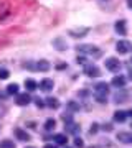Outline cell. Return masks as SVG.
<instances>
[{
	"label": "cell",
	"mask_w": 132,
	"mask_h": 148,
	"mask_svg": "<svg viewBox=\"0 0 132 148\" xmlns=\"http://www.w3.org/2000/svg\"><path fill=\"white\" fill-rule=\"evenodd\" d=\"M107 94H109V84L107 82H99L94 86V97L99 104L107 102Z\"/></svg>",
	"instance_id": "obj_1"
},
{
	"label": "cell",
	"mask_w": 132,
	"mask_h": 148,
	"mask_svg": "<svg viewBox=\"0 0 132 148\" xmlns=\"http://www.w3.org/2000/svg\"><path fill=\"white\" fill-rule=\"evenodd\" d=\"M78 53L88 54V56H93V58H101L102 51L94 45H81V46H78Z\"/></svg>",
	"instance_id": "obj_2"
},
{
	"label": "cell",
	"mask_w": 132,
	"mask_h": 148,
	"mask_svg": "<svg viewBox=\"0 0 132 148\" xmlns=\"http://www.w3.org/2000/svg\"><path fill=\"white\" fill-rule=\"evenodd\" d=\"M116 51L119 54H127L132 51V43L127 41V40H121V41H117L116 45Z\"/></svg>",
	"instance_id": "obj_3"
},
{
	"label": "cell",
	"mask_w": 132,
	"mask_h": 148,
	"mask_svg": "<svg viewBox=\"0 0 132 148\" xmlns=\"http://www.w3.org/2000/svg\"><path fill=\"white\" fill-rule=\"evenodd\" d=\"M106 64V69H109L111 73H119V69H121V61L117 58H107L104 61Z\"/></svg>",
	"instance_id": "obj_4"
},
{
	"label": "cell",
	"mask_w": 132,
	"mask_h": 148,
	"mask_svg": "<svg viewBox=\"0 0 132 148\" xmlns=\"http://www.w3.org/2000/svg\"><path fill=\"white\" fill-rule=\"evenodd\" d=\"M84 74L89 77H97V76H101V71L96 64H84Z\"/></svg>",
	"instance_id": "obj_5"
},
{
	"label": "cell",
	"mask_w": 132,
	"mask_h": 148,
	"mask_svg": "<svg viewBox=\"0 0 132 148\" xmlns=\"http://www.w3.org/2000/svg\"><path fill=\"white\" fill-rule=\"evenodd\" d=\"M88 32H89V28L81 27V28H73V30H69L68 35L69 36H73V38H81V36H84Z\"/></svg>",
	"instance_id": "obj_6"
},
{
	"label": "cell",
	"mask_w": 132,
	"mask_h": 148,
	"mask_svg": "<svg viewBox=\"0 0 132 148\" xmlns=\"http://www.w3.org/2000/svg\"><path fill=\"white\" fill-rule=\"evenodd\" d=\"M17 106H28V104H30V102H32V97H30V95L26 94V92H23V94H17Z\"/></svg>",
	"instance_id": "obj_7"
},
{
	"label": "cell",
	"mask_w": 132,
	"mask_h": 148,
	"mask_svg": "<svg viewBox=\"0 0 132 148\" xmlns=\"http://www.w3.org/2000/svg\"><path fill=\"white\" fill-rule=\"evenodd\" d=\"M127 99H129V95H127V92L124 89L117 90L116 94H114V102H117V104H122V102H127Z\"/></svg>",
	"instance_id": "obj_8"
},
{
	"label": "cell",
	"mask_w": 132,
	"mask_h": 148,
	"mask_svg": "<svg viewBox=\"0 0 132 148\" xmlns=\"http://www.w3.org/2000/svg\"><path fill=\"white\" fill-rule=\"evenodd\" d=\"M13 133H15L17 140H20V142H28V140H30V135H28L25 130H21V128H18V127L13 130Z\"/></svg>",
	"instance_id": "obj_9"
},
{
	"label": "cell",
	"mask_w": 132,
	"mask_h": 148,
	"mask_svg": "<svg viewBox=\"0 0 132 148\" xmlns=\"http://www.w3.org/2000/svg\"><path fill=\"white\" fill-rule=\"evenodd\" d=\"M53 46L58 51H64V49H68V43L64 41L63 38H56V40H53Z\"/></svg>",
	"instance_id": "obj_10"
},
{
	"label": "cell",
	"mask_w": 132,
	"mask_h": 148,
	"mask_svg": "<svg viewBox=\"0 0 132 148\" xmlns=\"http://www.w3.org/2000/svg\"><path fill=\"white\" fill-rule=\"evenodd\" d=\"M114 28H116V32L119 33V35H126V33H127L126 20H117V21H116V25H114Z\"/></svg>",
	"instance_id": "obj_11"
},
{
	"label": "cell",
	"mask_w": 132,
	"mask_h": 148,
	"mask_svg": "<svg viewBox=\"0 0 132 148\" xmlns=\"http://www.w3.org/2000/svg\"><path fill=\"white\" fill-rule=\"evenodd\" d=\"M111 84L114 86V87H117V89H122V87L126 86V77H124V76H116V77H112Z\"/></svg>",
	"instance_id": "obj_12"
},
{
	"label": "cell",
	"mask_w": 132,
	"mask_h": 148,
	"mask_svg": "<svg viewBox=\"0 0 132 148\" xmlns=\"http://www.w3.org/2000/svg\"><path fill=\"white\" fill-rule=\"evenodd\" d=\"M53 86H55L53 79H43L41 82H40V89H41L43 92H50V90L53 89Z\"/></svg>",
	"instance_id": "obj_13"
},
{
	"label": "cell",
	"mask_w": 132,
	"mask_h": 148,
	"mask_svg": "<svg viewBox=\"0 0 132 148\" xmlns=\"http://www.w3.org/2000/svg\"><path fill=\"white\" fill-rule=\"evenodd\" d=\"M117 140L122 143H132V133L131 132H119L117 133Z\"/></svg>",
	"instance_id": "obj_14"
},
{
	"label": "cell",
	"mask_w": 132,
	"mask_h": 148,
	"mask_svg": "<svg viewBox=\"0 0 132 148\" xmlns=\"http://www.w3.org/2000/svg\"><path fill=\"white\" fill-rule=\"evenodd\" d=\"M45 106H48L50 109H58L59 102H58L56 97H46V99H45Z\"/></svg>",
	"instance_id": "obj_15"
},
{
	"label": "cell",
	"mask_w": 132,
	"mask_h": 148,
	"mask_svg": "<svg viewBox=\"0 0 132 148\" xmlns=\"http://www.w3.org/2000/svg\"><path fill=\"white\" fill-rule=\"evenodd\" d=\"M66 132L68 133H73V135H78L79 132H81V128L78 127V125H76V123H73V122H69V123H66Z\"/></svg>",
	"instance_id": "obj_16"
},
{
	"label": "cell",
	"mask_w": 132,
	"mask_h": 148,
	"mask_svg": "<svg viewBox=\"0 0 132 148\" xmlns=\"http://www.w3.org/2000/svg\"><path fill=\"white\" fill-rule=\"evenodd\" d=\"M50 63L48 61H45V59H41V61H38L37 63V71H43V73H46V71H50Z\"/></svg>",
	"instance_id": "obj_17"
},
{
	"label": "cell",
	"mask_w": 132,
	"mask_h": 148,
	"mask_svg": "<svg viewBox=\"0 0 132 148\" xmlns=\"http://www.w3.org/2000/svg\"><path fill=\"white\" fill-rule=\"evenodd\" d=\"M25 87H26L28 92H32V90H35L38 87V84H37V81L35 79H25Z\"/></svg>",
	"instance_id": "obj_18"
},
{
	"label": "cell",
	"mask_w": 132,
	"mask_h": 148,
	"mask_svg": "<svg viewBox=\"0 0 132 148\" xmlns=\"http://www.w3.org/2000/svg\"><path fill=\"white\" fill-rule=\"evenodd\" d=\"M53 140L58 143V145H66V142H68V138H66L64 133H56V135L53 137Z\"/></svg>",
	"instance_id": "obj_19"
},
{
	"label": "cell",
	"mask_w": 132,
	"mask_h": 148,
	"mask_svg": "<svg viewBox=\"0 0 132 148\" xmlns=\"http://www.w3.org/2000/svg\"><path fill=\"white\" fill-rule=\"evenodd\" d=\"M126 119H127V112H124V110L114 112V120L116 122H124Z\"/></svg>",
	"instance_id": "obj_20"
},
{
	"label": "cell",
	"mask_w": 132,
	"mask_h": 148,
	"mask_svg": "<svg viewBox=\"0 0 132 148\" xmlns=\"http://www.w3.org/2000/svg\"><path fill=\"white\" fill-rule=\"evenodd\" d=\"M55 127H56V120H55V119H48V120L45 122V130H46V132L55 130Z\"/></svg>",
	"instance_id": "obj_21"
},
{
	"label": "cell",
	"mask_w": 132,
	"mask_h": 148,
	"mask_svg": "<svg viewBox=\"0 0 132 148\" xmlns=\"http://www.w3.org/2000/svg\"><path fill=\"white\" fill-rule=\"evenodd\" d=\"M0 148H15V143L12 140H2L0 142Z\"/></svg>",
	"instance_id": "obj_22"
},
{
	"label": "cell",
	"mask_w": 132,
	"mask_h": 148,
	"mask_svg": "<svg viewBox=\"0 0 132 148\" xmlns=\"http://www.w3.org/2000/svg\"><path fill=\"white\" fill-rule=\"evenodd\" d=\"M7 92H8V94H18V84H15V82L10 84L7 87Z\"/></svg>",
	"instance_id": "obj_23"
},
{
	"label": "cell",
	"mask_w": 132,
	"mask_h": 148,
	"mask_svg": "<svg viewBox=\"0 0 132 148\" xmlns=\"http://www.w3.org/2000/svg\"><path fill=\"white\" fill-rule=\"evenodd\" d=\"M61 119H63L64 123H69V122H73V115H71V114H63V115H61Z\"/></svg>",
	"instance_id": "obj_24"
},
{
	"label": "cell",
	"mask_w": 132,
	"mask_h": 148,
	"mask_svg": "<svg viewBox=\"0 0 132 148\" xmlns=\"http://www.w3.org/2000/svg\"><path fill=\"white\" fill-rule=\"evenodd\" d=\"M74 147H76V148H83V147H84V142H83L79 137H76V138H74Z\"/></svg>",
	"instance_id": "obj_25"
},
{
	"label": "cell",
	"mask_w": 132,
	"mask_h": 148,
	"mask_svg": "<svg viewBox=\"0 0 132 148\" xmlns=\"http://www.w3.org/2000/svg\"><path fill=\"white\" fill-rule=\"evenodd\" d=\"M8 76H10V73L7 69H0V79H8Z\"/></svg>",
	"instance_id": "obj_26"
},
{
	"label": "cell",
	"mask_w": 132,
	"mask_h": 148,
	"mask_svg": "<svg viewBox=\"0 0 132 148\" xmlns=\"http://www.w3.org/2000/svg\"><path fill=\"white\" fill-rule=\"evenodd\" d=\"M68 107L71 109V110H79V106L76 104V102H73V101H69V102H68Z\"/></svg>",
	"instance_id": "obj_27"
},
{
	"label": "cell",
	"mask_w": 132,
	"mask_h": 148,
	"mask_svg": "<svg viewBox=\"0 0 132 148\" xmlns=\"http://www.w3.org/2000/svg\"><path fill=\"white\" fill-rule=\"evenodd\" d=\"M7 110H8V109H7V106L3 104V102H0V117H2V115H5Z\"/></svg>",
	"instance_id": "obj_28"
},
{
	"label": "cell",
	"mask_w": 132,
	"mask_h": 148,
	"mask_svg": "<svg viewBox=\"0 0 132 148\" xmlns=\"http://www.w3.org/2000/svg\"><path fill=\"white\" fill-rule=\"evenodd\" d=\"M97 130H99V125H97V123H93V125H91V128H89V133L93 135V133H96Z\"/></svg>",
	"instance_id": "obj_29"
},
{
	"label": "cell",
	"mask_w": 132,
	"mask_h": 148,
	"mask_svg": "<svg viewBox=\"0 0 132 148\" xmlns=\"http://www.w3.org/2000/svg\"><path fill=\"white\" fill-rule=\"evenodd\" d=\"M35 104H37L38 109H41V107H45V102L41 101V99H35Z\"/></svg>",
	"instance_id": "obj_30"
},
{
	"label": "cell",
	"mask_w": 132,
	"mask_h": 148,
	"mask_svg": "<svg viewBox=\"0 0 132 148\" xmlns=\"http://www.w3.org/2000/svg\"><path fill=\"white\" fill-rule=\"evenodd\" d=\"M76 63L78 64H86V58L84 56H78V58H76Z\"/></svg>",
	"instance_id": "obj_31"
},
{
	"label": "cell",
	"mask_w": 132,
	"mask_h": 148,
	"mask_svg": "<svg viewBox=\"0 0 132 148\" xmlns=\"http://www.w3.org/2000/svg\"><path fill=\"white\" fill-rule=\"evenodd\" d=\"M7 95H8V92H3V90H0V101H5Z\"/></svg>",
	"instance_id": "obj_32"
},
{
	"label": "cell",
	"mask_w": 132,
	"mask_h": 148,
	"mask_svg": "<svg viewBox=\"0 0 132 148\" xmlns=\"http://www.w3.org/2000/svg\"><path fill=\"white\" fill-rule=\"evenodd\" d=\"M102 130H106V132H111V130H112V125H111V123H106L104 127H102Z\"/></svg>",
	"instance_id": "obj_33"
},
{
	"label": "cell",
	"mask_w": 132,
	"mask_h": 148,
	"mask_svg": "<svg viewBox=\"0 0 132 148\" xmlns=\"http://www.w3.org/2000/svg\"><path fill=\"white\" fill-rule=\"evenodd\" d=\"M43 148H56V145H50V143H46Z\"/></svg>",
	"instance_id": "obj_34"
},
{
	"label": "cell",
	"mask_w": 132,
	"mask_h": 148,
	"mask_svg": "<svg viewBox=\"0 0 132 148\" xmlns=\"http://www.w3.org/2000/svg\"><path fill=\"white\" fill-rule=\"evenodd\" d=\"M127 7H129V8L132 10V0H127Z\"/></svg>",
	"instance_id": "obj_35"
},
{
	"label": "cell",
	"mask_w": 132,
	"mask_h": 148,
	"mask_svg": "<svg viewBox=\"0 0 132 148\" xmlns=\"http://www.w3.org/2000/svg\"><path fill=\"white\" fill-rule=\"evenodd\" d=\"M56 68H58V69H64V68H66V64H58Z\"/></svg>",
	"instance_id": "obj_36"
},
{
	"label": "cell",
	"mask_w": 132,
	"mask_h": 148,
	"mask_svg": "<svg viewBox=\"0 0 132 148\" xmlns=\"http://www.w3.org/2000/svg\"><path fill=\"white\" fill-rule=\"evenodd\" d=\"M129 77L132 79V66H129Z\"/></svg>",
	"instance_id": "obj_37"
},
{
	"label": "cell",
	"mask_w": 132,
	"mask_h": 148,
	"mask_svg": "<svg viewBox=\"0 0 132 148\" xmlns=\"http://www.w3.org/2000/svg\"><path fill=\"white\" fill-rule=\"evenodd\" d=\"M127 117H132V109H131L129 112H127Z\"/></svg>",
	"instance_id": "obj_38"
},
{
	"label": "cell",
	"mask_w": 132,
	"mask_h": 148,
	"mask_svg": "<svg viewBox=\"0 0 132 148\" xmlns=\"http://www.w3.org/2000/svg\"><path fill=\"white\" fill-rule=\"evenodd\" d=\"M89 148H99V147H96V145H94V147H89Z\"/></svg>",
	"instance_id": "obj_39"
},
{
	"label": "cell",
	"mask_w": 132,
	"mask_h": 148,
	"mask_svg": "<svg viewBox=\"0 0 132 148\" xmlns=\"http://www.w3.org/2000/svg\"><path fill=\"white\" fill-rule=\"evenodd\" d=\"M26 148H35V147H26Z\"/></svg>",
	"instance_id": "obj_40"
},
{
	"label": "cell",
	"mask_w": 132,
	"mask_h": 148,
	"mask_svg": "<svg viewBox=\"0 0 132 148\" xmlns=\"http://www.w3.org/2000/svg\"><path fill=\"white\" fill-rule=\"evenodd\" d=\"M131 127H132V125H131Z\"/></svg>",
	"instance_id": "obj_41"
}]
</instances>
